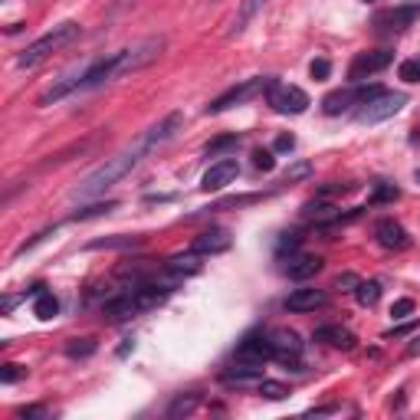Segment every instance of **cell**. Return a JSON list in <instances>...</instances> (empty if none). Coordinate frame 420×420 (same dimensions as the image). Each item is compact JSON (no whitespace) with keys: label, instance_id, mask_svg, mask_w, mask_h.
Masks as SVG:
<instances>
[{"label":"cell","instance_id":"1","mask_svg":"<svg viewBox=\"0 0 420 420\" xmlns=\"http://www.w3.org/2000/svg\"><path fill=\"white\" fill-rule=\"evenodd\" d=\"M164 50V40L161 37H148L135 43V46H125V50L112 53L105 60L92 62L89 69H82V79H79V92H89V89H99L105 82H115V79H122V76L135 73V69H145L151 62L161 56Z\"/></svg>","mask_w":420,"mask_h":420},{"label":"cell","instance_id":"2","mask_svg":"<svg viewBox=\"0 0 420 420\" xmlns=\"http://www.w3.org/2000/svg\"><path fill=\"white\" fill-rule=\"evenodd\" d=\"M148 151H155V148H151L148 135H141L135 145H128V148L119 151L115 158H105V164H99L96 171H89L86 177L79 181V187L73 191V198L76 200H89V198H99V194H105V191L119 184V181H122L125 174L132 171V168H135V164L145 158Z\"/></svg>","mask_w":420,"mask_h":420},{"label":"cell","instance_id":"3","mask_svg":"<svg viewBox=\"0 0 420 420\" xmlns=\"http://www.w3.org/2000/svg\"><path fill=\"white\" fill-rule=\"evenodd\" d=\"M79 33H82V26L73 24V20H66V24L53 26L50 33H43L40 40H33V43H30V46H26V50L17 56V66H20V69H33V66H40L43 60H50L53 53H60V50H66L69 43H76V40H79Z\"/></svg>","mask_w":420,"mask_h":420},{"label":"cell","instance_id":"4","mask_svg":"<svg viewBox=\"0 0 420 420\" xmlns=\"http://www.w3.org/2000/svg\"><path fill=\"white\" fill-rule=\"evenodd\" d=\"M272 79H263V76H256V79H247V82H240V86L227 89L223 96H217V99L207 105V115H220V112L234 109V105H243V102L256 99V96H263V92H270Z\"/></svg>","mask_w":420,"mask_h":420},{"label":"cell","instance_id":"5","mask_svg":"<svg viewBox=\"0 0 420 420\" xmlns=\"http://www.w3.org/2000/svg\"><path fill=\"white\" fill-rule=\"evenodd\" d=\"M404 102H408V96L404 92H381V96H374V99H368L365 105H358V122H384V119H391V115H397V112L404 109Z\"/></svg>","mask_w":420,"mask_h":420},{"label":"cell","instance_id":"6","mask_svg":"<svg viewBox=\"0 0 420 420\" xmlns=\"http://www.w3.org/2000/svg\"><path fill=\"white\" fill-rule=\"evenodd\" d=\"M266 99H270V105L279 112V115H302V112L312 105L309 96H306L299 86H283V82H272L270 92H266Z\"/></svg>","mask_w":420,"mask_h":420},{"label":"cell","instance_id":"7","mask_svg":"<svg viewBox=\"0 0 420 420\" xmlns=\"http://www.w3.org/2000/svg\"><path fill=\"white\" fill-rule=\"evenodd\" d=\"M420 17V3H404V7H391V10H378L374 13V30L378 33H401L414 26V20Z\"/></svg>","mask_w":420,"mask_h":420},{"label":"cell","instance_id":"8","mask_svg":"<svg viewBox=\"0 0 420 420\" xmlns=\"http://www.w3.org/2000/svg\"><path fill=\"white\" fill-rule=\"evenodd\" d=\"M394 62V53L391 50H371V53H358L355 60H351V66H348V79L351 82H365L368 76L381 73V69H387Z\"/></svg>","mask_w":420,"mask_h":420},{"label":"cell","instance_id":"9","mask_svg":"<svg viewBox=\"0 0 420 420\" xmlns=\"http://www.w3.org/2000/svg\"><path fill=\"white\" fill-rule=\"evenodd\" d=\"M272 342V358L279 361V365H289V368H299V358H302V342H299L296 332H289V329H276L270 335Z\"/></svg>","mask_w":420,"mask_h":420},{"label":"cell","instance_id":"10","mask_svg":"<svg viewBox=\"0 0 420 420\" xmlns=\"http://www.w3.org/2000/svg\"><path fill=\"white\" fill-rule=\"evenodd\" d=\"M236 174H240V164H236L234 158H227V161H217L213 168H207V174L200 177V191H223L227 184H234L236 181Z\"/></svg>","mask_w":420,"mask_h":420},{"label":"cell","instance_id":"11","mask_svg":"<svg viewBox=\"0 0 420 420\" xmlns=\"http://www.w3.org/2000/svg\"><path fill=\"white\" fill-rule=\"evenodd\" d=\"M272 358V342L263 335H247L236 345V361H250V365H266Z\"/></svg>","mask_w":420,"mask_h":420},{"label":"cell","instance_id":"12","mask_svg":"<svg viewBox=\"0 0 420 420\" xmlns=\"http://www.w3.org/2000/svg\"><path fill=\"white\" fill-rule=\"evenodd\" d=\"M230 234L223 230V227H210V230H204V234L194 236V243H191V250L194 253H200V256H213V253H223V250H230Z\"/></svg>","mask_w":420,"mask_h":420},{"label":"cell","instance_id":"13","mask_svg":"<svg viewBox=\"0 0 420 420\" xmlns=\"http://www.w3.org/2000/svg\"><path fill=\"white\" fill-rule=\"evenodd\" d=\"M302 220L306 223H315V227H329V223H338L345 220L342 217V210L329 204V200H309L306 207H302Z\"/></svg>","mask_w":420,"mask_h":420},{"label":"cell","instance_id":"14","mask_svg":"<svg viewBox=\"0 0 420 420\" xmlns=\"http://www.w3.org/2000/svg\"><path fill=\"white\" fill-rule=\"evenodd\" d=\"M374 236H378V243H381L384 250H404L410 243V236H408V230L401 227L397 220H381L378 227H374Z\"/></svg>","mask_w":420,"mask_h":420},{"label":"cell","instance_id":"15","mask_svg":"<svg viewBox=\"0 0 420 420\" xmlns=\"http://www.w3.org/2000/svg\"><path fill=\"white\" fill-rule=\"evenodd\" d=\"M329 302V296L322 289H296L286 296V309L289 312H315Z\"/></svg>","mask_w":420,"mask_h":420},{"label":"cell","instance_id":"16","mask_svg":"<svg viewBox=\"0 0 420 420\" xmlns=\"http://www.w3.org/2000/svg\"><path fill=\"white\" fill-rule=\"evenodd\" d=\"M181 125H184V115H181V112H171V115H164L158 125H151L148 132H145L148 141H151V148H161L164 141H171V138L177 135V128H181Z\"/></svg>","mask_w":420,"mask_h":420},{"label":"cell","instance_id":"17","mask_svg":"<svg viewBox=\"0 0 420 420\" xmlns=\"http://www.w3.org/2000/svg\"><path fill=\"white\" fill-rule=\"evenodd\" d=\"M138 312H145V309H141V302H138L135 289L102 306V315H109V319H115V322H119V319H132V315H138Z\"/></svg>","mask_w":420,"mask_h":420},{"label":"cell","instance_id":"18","mask_svg":"<svg viewBox=\"0 0 420 420\" xmlns=\"http://www.w3.org/2000/svg\"><path fill=\"white\" fill-rule=\"evenodd\" d=\"M315 342H322V345H332V348H355V335L348 332L345 325H322V329H315V335H312Z\"/></svg>","mask_w":420,"mask_h":420},{"label":"cell","instance_id":"19","mask_svg":"<svg viewBox=\"0 0 420 420\" xmlns=\"http://www.w3.org/2000/svg\"><path fill=\"white\" fill-rule=\"evenodd\" d=\"M223 384H253V381H263V365H250V361H236L234 371H223Z\"/></svg>","mask_w":420,"mask_h":420},{"label":"cell","instance_id":"20","mask_svg":"<svg viewBox=\"0 0 420 420\" xmlns=\"http://www.w3.org/2000/svg\"><path fill=\"white\" fill-rule=\"evenodd\" d=\"M351 105H358V96H355L351 89H335V92H329V96L322 99V112H325V115H342V112H348Z\"/></svg>","mask_w":420,"mask_h":420},{"label":"cell","instance_id":"21","mask_svg":"<svg viewBox=\"0 0 420 420\" xmlns=\"http://www.w3.org/2000/svg\"><path fill=\"white\" fill-rule=\"evenodd\" d=\"M322 270V260L319 256H292L289 260V266H286V272H289V279H309V276H315V272Z\"/></svg>","mask_w":420,"mask_h":420},{"label":"cell","instance_id":"22","mask_svg":"<svg viewBox=\"0 0 420 420\" xmlns=\"http://www.w3.org/2000/svg\"><path fill=\"white\" fill-rule=\"evenodd\" d=\"M56 312H60V299L53 296V292H40L37 302H33V315L43 322H50Z\"/></svg>","mask_w":420,"mask_h":420},{"label":"cell","instance_id":"23","mask_svg":"<svg viewBox=\"0 0 420 420\" xmlns=\"http://www.w3.org/2000/svg\"><path fill=\"white\" fill-rule=\"evenodd\" d=\"M164 266L171 272H177V276H194V272H200V260L194 253H187V256H171Z\"/></svg>","mask_w":420,"mask_h":420},{"label":"cell","instance_id":"24","mask_svg":"<svg viewBox=\"0 0 420 420\" xmlns=\"http://www.w3.org/2000/svg\"><path fill=\"white\" fill-rule=\"evenodd\" d=\"M260 7H266V0H243V3H240V13H236L234 33H240V30H243V24H250V20L260 13Z\"/></svg>","mask_w":420,"mask_h":420},{"label":"cell","instance_id":"25","mask_svg":"<svg viewBox=\"0 0 420 420\" xmlns=\"http://www.w3.org/2000/svg\"><path fill=\"white\" fill-rule=\"evenodd\" d=\"M138 236H109V240H96L89 243V250H125V247H138Z\"/></svg>","mask_w":420,"mask_h":420},{"label":"cell","instance_id":"26","mask_svg":"<svg viewBox=\"0 0 420 420\" xmlns=\"http://www.w3.org/2000/svg\"><path fill=\"white\" fill-rule=\"evenodd\" d=\"M355 299H358L361 306H374L378 299H381V283H358V289H355Z\"/></svg>","mask_w":420,"mask_h":420},{"label":"cell","instance_id":"27","mask_svg":"<svg viewBox=\"0 0 420 420\" xmlns=\"http://www.w3.org/2000/svg\"><path fill=\"white\" fill-rule=\"evenodd\" d=\"M194 408H198V394H187V397L181 394L168 408V417H187V414H194Z\"/></svg>","mask_w":420,"mask_h":420},{"label":"cell","instance_id":"28","mask_svg":"<svg viewBox=\"0 0 420 420\" xmlns=\"http://www.w3.org/2000/svg\"><path fill=\"white\" fill-rule=\"evenodd\" d=\"M109 210H115V200H102V204H89V207L76 210L73 220H92V217H102V213H109Z\"/></svg>","mask_w":420,"mask_h":420},{"label":"cell","instance_id":"29","mask_svg":"<svg viewBox=\"0 0 420 420\" xmlns=\"http://www.w3.org/2000/svg\"><path fill=\"white\" fill-rule=\"evenodd\" d=\"M96 351V338H73L69 345H66V355L69 358H86Z\"/></svg>","mask_w":420,"mask_h":420},{"label":"cell","instance_id":"30","mask_svg":"<svg viewBox=\"0 0 420 420\" xmlns=\"http://www.w3.org/2000/svg\"><path fill=\"white\" fill-rule=\"evenodd\" d=\"M260 394L266 397V401H283V397H289V387H286L283 381H266V378H263Z\"/></svg>","mask_w":420,"mask_h":420},{"label":"cell","instance_id":"31","mask_svg":"<svg viewBox=\"0 0 420 420\" xmlns=\"http://www.w3.org/2000/svg\"><path fill=\"white\" fill-rule=\"evenodd\" d=\"M306 177H312V164L309 161H296L292 168H286L283 181L286 184H296V181H306Z\"/></svg>","mask_w":420,"mask_h":420},{"label":"cell","instance_id":"32","mask_svg":"<svg viewBox=\"0 0 420 420\" xmlns=\"http://www.w3.org/2000/svg\"><path fill=\"white\" fill-rule=\"evenodd\" d=\"M236 145H240V138H236V135H223V138H217V141H210V145H207V155H220V151L236 148Z\"/></svg>","mask_w":420,"mask_h":420},{"label":"cell","instance_id":"33","mask_svg":"<svg viewBox=\"0 0 420 420\" xmlns=\"http://www.w3.org/2000/svg\"><path fill=\"white\" fill-rule=\"evenodd\" d=\"M253 168L256 171H272L276 168V158H272V151H253Z\"/></svg>","mask_w":420,"mask_h":420},{"label":"cell","instance_id":"34","mask_svg":"<svg viewBox=\"0 0 420 420\" xmlns=\"http://www.w3.org/2000/svg\"><path fill=\"white\" fill-rule=\"evenodd\" d=\"M401 79H404V82H420V62L417 60L401 62Z\"/></svg>","mask_w":420,"mask_h":420},{"label":"cell","instance_id":"35","mask_svg":"<svg viewBox=\"0 0 420 420\" xmlns=\"http://www.w3.org/2000/svg\"><path fill=\"white\" fill-rule=\"evenodd\" d=\"M24 374H26V368H20V365H3V368H0V381L13 384V381H20Z\"/></svg>","mask_w":420,"mask_h":420},{"label":"cell","instance_id":"36","mask_svg":"<svg viewBox=\"0 0 420 420\" xmlns=\"http://www.w3.org/2000/svg\"><path fill=\"white\" fill-rule=\"evenodd\" d=\"M397 198H401V191H397L394 184H384V187H378V191L371 194V200H374V204H384V200H397Z\"/></svg>","mask_w":420,"mask_h":420},{"label":"cell","instance_id":"37","mask_svg":"<svg viewBox=\"0 0 420 420\" xmlns=\"http://www.w3.org/2000/svg\"><path fill=\"white\" fill-rule=\"evenodd\" d=\"M329 73H332V62L329 60H312V66H309L312 79H329Z\"/></svg>","mask_w":420,"mask_h":420},{"label":"cell","instance_id":"38","mask_svg":"<svg viewBox=\"0 0 420 420\" xmlns=\"http://www.w3.org/2000/svg\"><path fill=\"white\" fill-rule=\"evenodd\" d=\"M410 312H414V299H397L394 306H391V315L394 319H408Z\"/></svg>","mask_w":420,"mask_h":420},{"label":"cell","instance_id":"39","mask_svg":"<svg viewBox=\"0 0 420 420\" xmlns=\"http://www.w3.org/2000/svg\"><path fill=\"white\" fill-rule=\"evenodd\" d=\"M358 283H361V279L355 276V272H342L335 286H338V289H345V292H355V289H358Z\"/></svg>","mask_w":420,"mask_h":420},{"label":"cell","instance_id":"40","mask_svg":"<svg viewBox=\"0 0 420 420\" xmlns=\"http://www.w3.org/2000/svg\"><path fill=\"white\" fill-rule=\"evenodd\" d=\"M299 247V236L296 234H283V240H279V253H286V250H296Z\"/></svg>","mask_w":420,"mask_h":420},{"label":"cell","instance_id":"41","mask_svg":"<svg viewBox=\"0 0 420 420\" xmlns=\"http://www.w3.org/2000/svg\"><path fill=\"white\" fill-rule=\"evenodd\" d=\"M296 148V138L292 135H279L276 138V151H292Z\"/></svg>","mask_w":420,"mask_h":420},{"label":"cell","instance_id":"42","mask_svg":"<svg viewBox=\"0 0 420 420\" xmlns=\"http://www.w3.org/2000/svg\"><path fill=\"white\" fill-rule=\"evenodd\" d=\"M43 414H46V410L37 408V404H33V408H24V410H20V417H43Z\"/></svg>","mask_w":420,"mask_h":420},{"label":"cell","instance_id":"43","mask_svg":"<svg viewBox=\"0 0 420 420\" xmlns=\"http://www.w3.org/2000/svg\"><path fill=\"white\" fill-rule=\"evenodd\" d=\"M414 177H417V184H420V168H417V174H414Z\"/></svg>","mask_w":420,"mask_h":420}]
</instances>
